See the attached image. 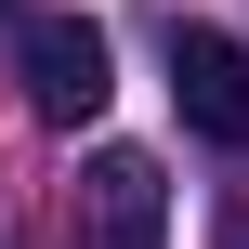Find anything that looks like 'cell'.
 Masks as SVG:
<instances>
[{
    "instance_id": "6da1fadb",
    "label": "cell",
    "mask_w": 249,
    "mask_h": 249,
    "mask_svg": "<svg viewBox=\"0 0 249 249\" xmlns=\"http://www.w3.org/2000/svg\"><path fill=\"white\" fill-rule=\"evenodd\" d=\"M105 92H118L105 26H92V13H39V26H26V105H39L53 131H79V118H105Z\"/></svg>"
},
{
    "instance_id": "7a4b0ae2",
    "label": "cell",
    "mask_w": 249,
    "mask_h": 249,
    "mask_svg": "<svg viewBox=\"0 0 249 249\" xmlns=\"http://www.w3.org/2000/svg\"><path fill=\"white\" fill-rule=\"evenodd\" d=\"M79 249H171V171L144 144H105L79 171Z\"/></svg>"
},
{
    "instance_id": "3957f363",
    "label": "cell",
    "mask_w": 249,
    "mask_h": 249,
    "mask_svg": "<svg viewBox=\"0 0 249 249\" xmlns=\"http://www.w3.org/2000/svg\"><path fill=\"white\" fill-rule=\"evenodd\" d=\"M171 105L197 144H249V39L223 26H171Z\"/></svg>"
},
{
    "instance_id": "277c9868",
    "label": "cell",
    "mask_w": 249,
    "mask_h": 249,
    "mask_svg": "<svg viewBox=\"0 0 249 249\" xmlns=\"http://www.w3.org/2000/svg\"><path fill=\"white\" fill-rule=\"evenodd\" d=\"M210 249H249V197H236V210H223V236H210Z\"/></svg>"
},
{
    "instance_id": "5b68a950",
    "label": "cell",
    "mask_w": 249,
    "mask_h": 249,
    "mask_svg": "<svg viewBox=\"0 0 249 249\" xmlns=\"http://www.w3.org/2000/svg\"><path fill=\"white\" fill-rule=\"evenodd\" d=\"M0 13H13V0H0Z\"/></svg>"
}]
</instances>
